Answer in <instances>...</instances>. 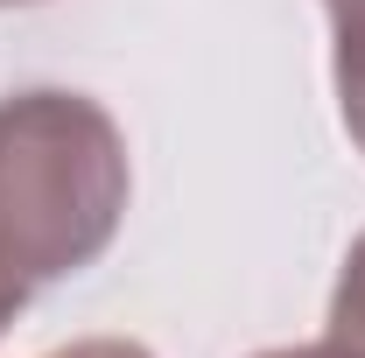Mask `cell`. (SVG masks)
Returning <instances> with one entry per match:
<instances>
[{
  "instance_id": "obj_1",
  "label": "cell",
  "mask_w": 365,
  "mask_h": 358,
  "mask_svg": "<svg viewBox=\"0 0 365 358\" xmlns=\"http://www.w3.org/2000/svg\"><path fill=\"white\" fill-rule=\"evenodd\" d=\"M127 134L85 91L0 98V267L29 288L91 267L127 218Z\"/></svg>"
},
{
  "instance_id": "obj_2",
  "label": "cell",
  "mask_w": 365,
  "mask_h": 358,
  "mask_svg": "<svg viewBox=\"0 0 365 358\" xmlns=\"http://www.w3.org/2000/svg\"><path fill=\"white\" fill-rule=\"evenodd\" d=\"M330 344L365 358V232L351 239L344 274H337V295H330Z\"/></svg>"
},
{
  "instance_id": "obj_3",
  "label": "cell",
  "mask_w": 365,
  "mask_h": 358,
  "mask_svg": "<svg viewBox=\"0 0 365 358\" xmlns=\"http://www.w3.org/2000/svg\"><path fill=\"white\" fill-rule=\"evenodd\" d=\"M330 14V43H337V78L365 71V0H323Z\"/></svg>"
},
{
  "instance_id": "obj_4",
  "label": "cell",
  "mask_w": 365,
  "mask_h": 358,
  "mask_svg": "<svg viewBox=\"0 0 365 358\" xmlns=\"http://www.w3.org/2000/svg\"><path fill=\"white\" fill-rule=\"evenodd\" d=\"M337 113H344V134H351V148L365 155V71H359V78H337Z\"/></svg>"
},
{
  "instance_id": "obj_5",
  "label": "cell",
  "mask_w": 365,
  "mask_h": 358,
  "mask_svg": "<svg viewBox=\"0 0 365 358\" xmlns=\"http://www.w3.org/2000/svg\"><path fill=\"white\" fill-rule=\"evenodd\" d=\"M49 358H155L148 344H134V337H85V344H63V352Z\"/></svg>"
},
{
  "instance_id": "obj_6",
  "label": "cell",
  "mask_w": 365,
  "mask_h": 358,
  "mask_svg": "<svg viewBox=\"0 0 365 358\" xmlns=\"http://www.w3.org/2000/svg\"><path fill=\"white\" fill-rule=\"evenodd\" d=\"M21 302H29V281H14V274L0 267V330L14 323V310H21Z\"/></svg>"
},
{
  "instance_id": "obj_7",
  "label": "cell",
  "mask_w": 365,
  "mask_h": 358,
  "mask_svg": "<svg viewBox=\"0 0 365 358\" xmlns=\"http://www.w3.org/2000/svg\"><path fill=\"white\" fill-rule=\"evenodd\" d=\"M260 358H344V352H337V344L323 337V344H295V352H260Z\"/></svg>"
},
{
  "instance_id": "obj_8",
  "label": "cell",
  "mask_w": 365,
  "mask_h": 358,
  "mask_svg": "<svg viewBox=\"0 0 365 358\" xmlns=\"http://www.w3.org/2000/svg\"><path fill=\"white\" fill-rule=\"evenodd\" d=\"M0 7H36V0H0Z\"/></svg>"
},
{
  "instance_id": "obj_9",
  "label": "cell",
  "mask_w": 365,
  "mask_h": 358,
  "mask_svg": "<svg viewBox=\"0 0 365 358\" xmlns=\"http://www.w3.org/2000/svg\"><path fill=\"white\" fill-rule=\"evenodd\" d=\"M344 358H351V352H344Z\"/></svg>"
}]
</instances>
